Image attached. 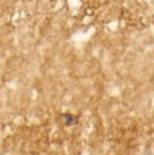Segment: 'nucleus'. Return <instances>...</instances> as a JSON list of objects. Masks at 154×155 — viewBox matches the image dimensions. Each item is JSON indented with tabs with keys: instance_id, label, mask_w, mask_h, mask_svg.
<instances>
[{
	"instance_id": "1",
	"label": "nucleus",
	"mask_w": 154,
	"mask_h": 155,
	"mask_svg": "<svg viewBox=\"0 0 154 155\" xmlns=\"http://www.w3.org/2000/svg\"><path fill=\"white\" fill-rule=\"evenodd\" d=\"M145 155H154V152H147V154H145Z\"/></svg>"
}]
</instances>
